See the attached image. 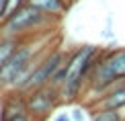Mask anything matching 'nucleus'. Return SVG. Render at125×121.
Instances as JSON below:
<instances>
[{"instance_id":"5","label":"nucleus","mask_w":125,"mask_h":121,"mask_svg":"<svg viewBox=\"0 0 125 121\" xmlns=\"http://www.w3.org/2000/svg\"><path fill=\"white\" fill-rule=\"evenodd\" d=\"M27 97V111L33 115L37 121H43L49 117V113H53V109L60 105L62 94L58 88H53L51 84L41 86L37 90H31L25 94Z\"/></svg>"},{"instance_id":"7","label":"nucleus","mask_w":125,"mask_h":121,"mask_svg":"<svg viewBox=\"0 0 125 121\" xmlns=\"http://www.w3.org/2000/svg\"><path fill=\"white\" fill-rule=\"evenodd\" d=\"M2 117L4 121L17 117V115H23V113H29L27 111V97H25V92H19V90H8V94L4 97L2 101Z\"/></svg>"},{"instance_id":"2","label":"nucleus","mask_w":125,"mask_h":121,"mask_svg":"<svg viewBox=\"0 0 125 121\" xmlns=\"http://www.w3.org/2000/svg\"><path fill=\"white\" fill-rule=\"evenodd\" d=\"M55 21L58 19L47 17L33 4H25L19 10H14L12 14L4 17V21L0 23V35H8V37H17V39H31L39 29L49 27Z\"/></svg>"},{"instance_id":"10","label":"nucleus","mask_w":125,"mask_h":121,"mask_svg":"<svg viewBox=\"0 0 125 121\" xmlns=\"http://www.w3.org/2000/svg\"><path fill=\"white\" fill-rule=\"evenodd\" d=\"M23 41L27 39H17V37H8V35H0V68L10 60V55L23 45Z\"/></svg>"},{"instance_id":"12","label":"nucleus","mask_w":125,"mask_h":121,"mask_svg":"<svg viewBox=\"0 0 125 121\" xmlns=\"http://www.w3.org/2000/svg\"><path fill=\"white\" fill-rule=\"evenodd\" d=\"M70 115H72V121H84V119H86L84 109H80V107H76V109H74V111H72Z\"/></svg>"},{"instance_id":"1","label":"nucleus","mask_w":125,"mask_h":121,"mask_svg":"<svg viewBox=\"0 0 125 121\" xmlns=\"http://www.w3.org/2000/svg\"><path fill=\"white\" fill-rule=\"evenodd\" d=\"M96 55H98V49L94 45L78 47L76 51L70 54L68 64H66V82L60 88L62 101H76L86 90L88 74L92 70V64H94Z\"/></svg>"},{"instance_id":"6","label":"nucleus","mask_w":125,"mask_h":121,"mask_svg":"<svg viewBox=\"0 0 125 121\" xmlns=\"http://www.w3.org/2000/svg\"><path fill=\"white\" fill-rule=\"evenodd\" d=\"M125 107V80L115 82L107 92H103L96 101L90 103V109L96 111V109H117L121 111Z\"/></svg>"},{"instance_id":"11","label":"nucleus","mask_w":125,"mask_h":121,"mask_svg":"<svg viewBox=\"0 0 125 121\" xmlns=\"http://www.w3.org/2000/svg\"><path fill=\"white\" fill-rule=\"evenodd\" d=\"M90 121H125V119L117 109H96V111H92Z\"/></svg>"},{"instance_id":"8","label":"nucleus","mask_w":125,"mask_h":121,"mask_svg":"<svg viewBox=\"0 0 125 121\" xmlns=\"http://www.w3.org/2000/svg\"><path fill=\"white\" fill-rule=\"evenodd\" d=\"M103 62L115 76V80H125V47L103 51Z\"/></svg>"},{"instance_id":"13","label":"nucleus","mask_w":125,"mask_h":121,"mask_svg":"<svg viewBox=\"0 0 125 121\" xmlns=\"http://www.w3.org/2000/svg\"><path fill=\"white\" fill-rule=\"evenodd\" d=\"M8 121H37V119H35L31 113H23V115H17V117L8 119Z\"/></svg>"},{"instance_id":"4","label":"nucleus","mask_w":125,"mask_h":121,"mask_svg":"<svg viewBox=\"0 0 125 121\" xmlns=\"http://www.w3.org/2000/svg\"><path fill=\"white\" fill-rule=\"evenodd\" d=\"M68 57H70V54L64 49H47L43 54V57L37 62V66H35V70H33V74H31L23 92L27 94V92L37 90L41 86H47L51 82V78H53V74L68 62Z\"/></svg>"},{"instance_id":"14","label":"nucleus","mask_w":125,"mask_h":121,"mask_svg":"<svg viewBox=\"0 0 125 121\" xmlns=\"http://www.w3.org/2000/svg\"><path fill=\"white\" fill-rule=\"evenodd\" d=\"M6 8H8V0H0V23L6 17Z\"/></svg>"},{"instance_id":"3","label":"nucleus","mask_w":125,"mask_h":121,"mask_svg":"<svg viewBox=\"0 0 125 121\" xmlns=\"http://www.w3.org/2000/svg\"><path fill=\"white\" fill-rule=\"evenodd\" d=\"M43 51H47V49H41L37 45V39L31 37L27 41H23V45L10 55V60L6 64L0 68V90H12L17 78L23 74V72L31 66V62L37 60Z\"/></svg>"},{"instance_id":"9","label":"nucleus","mask_w":125,"mask_h":121,"mask_svg":"<svg viewBox=\"0 0 125 121\" xmlns=\"http://www.w3.org/2000/svg\"><path fill=\"white\" fill-rule=\"evenodd\" d=\"M27 4H33L41 12H45L51 19H62V14L68 10V0H29Z\"/></svg>"},{"instance_id":"15","label":"nucleus","mask_w":125,"mask_h":121,"mask_svg":"<svg viewBox=\"0 0 125 121\" xmlns=\"http://www.w3.org/2000/svg\"><path fill=\"white\" fill-rule=\"evenodd\" d=\"M53 121H72V115L70 113H58Z\"/></svg>"},{"instance_id":"16","label":"nucleus","mask_w":125,"mask_h":121,"mask_svg":"<svg viewBox=\"0 0 125 121\" xmlns=\"http://www.w3.org/2000/svg\"><path fill=\"white\" fill-rule=\"evenodd\" d=\"M0 121H4V119H0Z\"/></svg>"}]
</instances>
